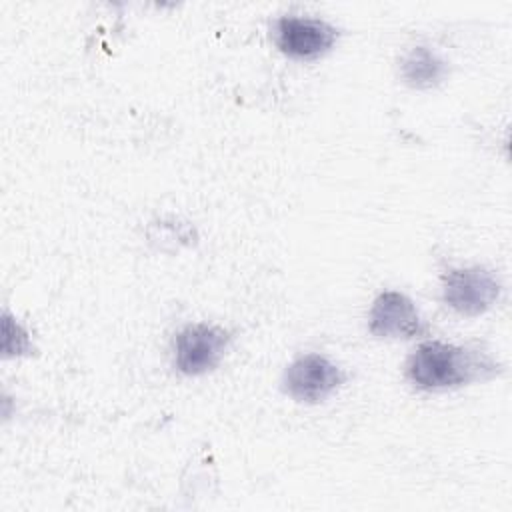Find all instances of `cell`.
<instances>
[{
    "label": "cell",
    "mask_w": 512,
    "mask_h": 512,
    "mask_svg": "<svg viewBox=\"0 0 512 512\" xmlns=\"http://www.w3.org/2000/svg\"><path fill=\"white\" fill-rule=\"evenodd\" d=\"M500 366L480 350L426 340L406 358L404 374L408 382L422 392H442L472 382L490 380Z\"/></svg>",
    "instance_id": "6da1fadb"
},
{
    "label": "cell",
    "mask_w": 512,
    "mask_h": 512,
    "mask_svg": "<svg viewBox=\"0 0 512 512\" xmlns=\"http://www.w3.org/2000/svg\"><path fill=\"white\" fill-rule=\"evenodd\" d=\"M442 302L456 314L474 318L488 312L500 298L502 284L484 266L448 268L442 278Z\"/></svg>",
    "instance_id": "7a4b0ae2"
},
{
    "label": "cell",
    "mask_w": 512,
    "mask_h": 512,
    "mask_svg": "<svg viewBox=\"0 0 512 512\" xmlns=\"http://www.w3.org/2000/svg\"><path fill=\"white\" fill-rule=\"evenodd\" d=\"M230 340V332L222 326L208 322L186 324L172 340L174 368L184 376L208 374L222 362Z\"/></svg>",
    "instance_id": "3957f363"
},
{
    "label": "cell",
    "mask_w": 512,
    "mask_h": 512,
    "mask_svg": "<svg viewBox=\"0 0 512 512\" xmlns=\"http://www.w3.org/2000/svg\"><path fill=\"white\" fill-rule=\"evenodd\" d=\"M270 36L284 56L308 62L322 58L334 48L338 28L322 18L282 14L270 24Z\"/></svg>",
    "instance_id": "277c9868"
},
{
    "label": "cell",
    "mask_w": 512,
    "mask_h": 512,
    "mask_svg": "<svg viewBox=\"0 0 512 512\" xmlns=\"http://www.w3.org/2000/svg\"><path fill=\"white\" fill-rule=\"evenodd\" d=\"M346 380L344 370L330 358L308 352L294 358L282 374V390L298 404L328 400Z\"/></svg>",
    "instance_id": "5b68a950"
},
{
    "label": "cell",
    "mask_w": 512,
    "mask_h": 512,
    "mask_svg": "<svg viewBox=\"0 0 512 512\" xmlns=\"http://www.w3.org/2000/svg\"><path fill=\"white\" fill-rule=\"evenodd\" d=\"M368 332L376 338H418L426 336L428 326L412 298L398 290H384L368 310Z\"/></svg>",
    "instance_id": "8992f818"
},
{
    "label": "cell",
    "mask_w": 512,
    "mask_h": 512,
    "mask_svg": "<svg viewBox=\"0 0 512 512\" xmlns=\"http://www.w3.org/2000/svg\"><path fill=\"white\" fill-rule=\"evenodd\" d=\"M448 76L446 60L428 46H414L400 58V78L416 90L440 86Z\"/></svg>",
    "instance_id": "52a82bcc"
},
{
    "label": "cell",
    "mask_w": 512,
    "mask_h": 512,
    "mask_svg": "<svg viewBox=\"0 0 512 512\" xmlns=\"http://www.w3.org/2000/svg\"><path fill=\"white\" fill-rule=\"evenodd\" d=\"M34 352V344L30 340L28 330L16 322V318L4 310L2 314V356L16 358V356H30Z\"/></svg>",
    "instance_id": "ba28073f"
}]
</instances>
